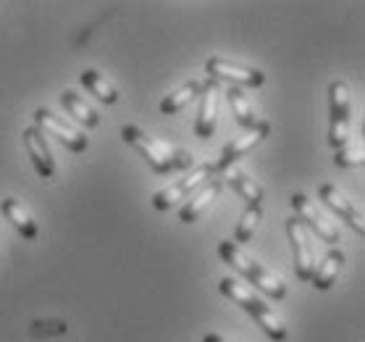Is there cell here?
Returning a JSON list of instances; mask_svg holds the SVG:
<instances>
[{
	"label": "cell",
	"instance_id": "6da1fadb",
	"mask_svg": "<svg viewBox=\"0 0 365 342\" xmlns=\"http://www.w3.org/2000/svg\"><path fill=\"white\" fill-rule=\"evenodd\" d=\"M218 253H221V258H224L229 266L237 268L242 276H247L250 282L255 284L260 292H266L268 298H274V301L287 298V284H284L282 276L274 274V271L266 268L263 263H257L255 258H250L237 242H232V240L221 242V245H218Z\"/></svg>",
	"mask_w": 365,
	"mask_h": 342
},
{
	"label": "cell",
	"instance_id": "7a4b0ae2",
	"mask_svg": "<svg viewBox=\"0 0 365 342\" xmlns=\"http://www.w3.org/2000/svg\"><path fill=\"white\" fill-rule=\"evenodd\" d=\"M218 287H221V292H224L229 301H234L237 306H242V308L247 311L250 316L257 321V326H260L271 340H276V342L287 340V326H284V321L276 316L274 308L266 306V301H260L250 287H245V284L237 282V279H232V276L221 279Z\"/></svg>",
	"mask_w": 365,
	"mask_h": 342
},
{
	"label": "cell",
	"instance_id": "3957f363",
	"mask_svg": "<svg viewBox=\"0 0 365 342\" xmlns=\"http://www.w3.org/2000/svg\"><path fill=\"white\" fill-rule=\"evenodd\" d=\"M121 137H124V142L134 145V148L142 153V159L153 166L155 174L174 171V148H171V145L155 140V137H150L145 129H140V126H134V124H126L124 129H121Z\"/></svg>",
	"mask_w": 365,
	"mask_h": 342
},
{
	"label": "cell",
	"instance_id": "277c9868",
	"mask_svg": "<svg viewBox=\"0 0 365 342\" xmlns=\"http://www.w3.org/2000/svg\"><path fill=\"white\" fill-rule=\"evenodd\" d=\"M329 103H331L329 142H331L334 151H339L349 140V106H352V98H349L347 82H341V79L331 82V87H329Z\"/></svg>",
	"mask_w": 365,
	"mask_h": 342
},
{
	"label": "cell",
	"instance_id": "5b68a950",
	"mask_svg": "<svg viewBox=\"0 0 365 342\" xmlns=\"http://www.w3.org/2000/svg\"><path fill=\"white\" fill-rule=\"evenodd\" d=\"M289 203H292V208H294V218H299V221L305 224V229H313V232L324 242H329V245H336V242H339V229H336V224L326 216L324 211L318 208L316 201H310L307 195L297 192V195H292Z\"/></svg>",
	"mask_w": 365,
	"mask_h": 342
},
{
	"label": "cell",
	"instance_id": "8992f818",
	"mask_svg": "<svg viewBox=\"0 0 365 342\" xmlns=\"http://www.w3.org/2000/svg\"><path fill=\"white\" fill-rule=\"evenodd\" d=\"M210 174H213V166H207V164L205 166L192 169L187 176L176 179L174 184H168V187H163V190L155 192V195H153V206H155L158 211H168L179 201H187V195H195V192H197L200 187L210 179Z\"/></svg>",
	"mask_w": 365,
	"mask_h": 342
},
{
	"label": "cell",
	"instance_id": "52a82bcc",
	"mask_svg": "<svg viewBox=\"0 0 365 342\" xmlns=\"http://www.w3.org/2000/svg\"><path fill=\"white\" fill-rule=\"evenodd\" d=\"M287 234L292 242V261H294V274L299 282H310L313 268H316V253H313V242L307 234L305 224L299 218H289L287 221Z\"/></svg>",
	"mask_w": 365,
	"mask_h": 342
},
{
	"label": "cell",
	"instance_id": "ba28073f",
	"mask_svg": "<svg viewBox=\"0 0 365 342\" xmlns=\"http://www.w3.org/2000/svg\"><path fill=\"white\" fill-rule=\"evenodd\" d=\"M34 121H37L34 126H37L42 134H50V137L61 140L68 148V151L84 153V151H87V145H90L82 129L71 126L68 121H63V119L56 116V114H53V111H48V109H37V111H34Z\"/></svg>",
	"mask_w": 365,
	"mask_h": 342
},
{
	"label": "cell",
	"instance_id": "9c48e42d",
	"mask_svg": "<svg viewBox=\"0 0 365 342\" xmlns=\"http://www.w3.org/2000/svg\"><path fill=\"white\" fill-rule=\"evenodd\" d=\"M205 71L210 79L216 82H232L234 84H245V87H260L266 82V74L260 69H250V66H240V64H229L224 59H210L205 64Z\"/></svg>",
	"mask_w": 365,
	"mask_h": 342
},
{
	"label": "cell",
	"instance_id": "30bf717a",
	"mask_svg": "<svg viewBox=\"0 0 365 342\" xmlns=\"http://www.w3.org/2000/svg\"><path fill=\"white\" fill-rule=\"evenodd\" d=\"M268 132H271V124L268 121H260V124L255 126V129H250V132H245L242 137H234L229 145L224 148V153H221V161H218L216 166H213V171H229V169L237 164L240 159H245L252 148H257L260 142L266 140Z\"/></svg>",
	"mask_w": 365,
	"mask_h": 342
},
{
	"label": "cell",
	"instance_id": "8fae6325",
	"mask_svg": "<svg viewBox=\"0 0 365 342\" xmlns=\"http://www.w3.org/2000/svg\"><path fill=\"white\" fill-rule=\"evenodd\" d=\"M321 201L329 206V208L336 213L339 218H344L352 229H355L360 237L365 234V224H363V211L357 208L355 203L349 201L347 195L336 187V184H321Z\"/></svg>",
	"mask_w": 365,
	"mask_h": 342
},
{
	"label": "cell",
	"instance_id": "7c38bea8",
	"mask_svg": "<svg viewBox=\"0 0 365 342\" xmlns=\"http://www.w3.org/2000/svg\"><path fill=\"white\" fill-rule=\"evenodd\" d=\"M202 103H200V111H197V119H195V134L207 140V137H213L216 132V124H218V82L216 79H205V87H202Z\"/></svg>",
	"mask_w": 365,
	"mask_h": 342
},
{
	"label": "cell",
	"instance_id": "4fadbf2b",
	"mask_svg": "<svg viewBox=\"0 0 365 342\" xmlns=\"http://www.w3.org/2000/svg\"><path fill=\"white\" fill-rule=\"evenodd\" d=\"M21 140H24V148L29 153V159H32L34 169H37V174L45 176V179L56 174V164H53L50 148L48 142H45V134L37 126H26L24 132H21Z\"/></svg>",
	"mask_w": 365,
	"mask_h": 342
},
{
	"label": "cell",
	"instance_id": "5bb4252c",
	"mask_svg": "<svg viewBox=\"0 0 365 342\" xmlns=\"http://www.w3.org/2000/svg\"><path fill=\"white\" fill-rule=\"evenodd\" d=\"M0 208H3V213H6V218H9L11 224H14V229H16L21 237H26V240H34L37 237V221L32 218V213H29V208H26L24 203L16 201V198H6V201L0 203Z\"/></svg>",
	"mask_w": 365,
	"mask_h": 342
},
{
	"label": "cell",
	"instance_id": "9a60e30c",
	"mask_svg": "<svg viewBox=\"0 0 365 342\" xmlns=\"http://www.w3.org/2000/svg\"><path fill=\"white\" fill-rule=\"evenodd\" d=\"M221 187H224L221 182H205V184H202V187H200V190L192 195V201L182 208V221H184V224H192V221H197V218L207 211V206H210V203L218 198Z\"/></svg>",
	"mask_w": 365,
	"mask_h": 342
},
{
	"label": "cell",
	"instance_id": "2e32d148",
	"mask_svg": "<svg viewBox=\"0 0 365 342\" xmlns=\"http://www.w3.org/2000/svg\"><path fill=\"white\" fill-rule=\"evenodd\" d=\"M344 263V253L339 248H331V251L326 253L324 261L313 268V276H310V282L316 290H329L334 282H336V276H339V268Z\"/></svg>",
	"mask_w": 365,
	"mask_h": 342
},
{
	"label": "cell",
	"instance_id": "e0dca14e",
	"mask_svg": "<svg viewBox=\"0 0 365 342\" xmlns=\"http://www.w3.org/2000/svg\"><path fill=\"white\" fill-rule=\"evenodd\" d=\"M229 184H232L234 190L240 192V198L245 203H247L250 208H260V203H263V187L252 179L250 174H245V171H240V169H229Z\"/></svg>",
	"mask_w": 365,
	"mask_h": 342
},
{
	"label": "cell",
	"instance_id": "ac0fdd59",
	"mask_svg": "<svg viewBox=\"0 0 365 342\" xmlns=\"http://www.w3.org/2000/svg\"><path fill=\"white\" fill-rule=\"evenodd\" d=\"M202 87H205V82H200V79H190V82L179 84L174 92H168L166 98H163V103H160V111L163 114H179V111L187 106V103H192L195 98H197L200 92H202Z\"/></svg>",
	"mask_w": 365,
	"mask_h": 342
},
{
	"label": "cell",
	"instance_id": "d6986e66",
	"mask_svg": "<svg viewBox=\"0 0 365 342\" xmlns=\"http://www.w3.org/2000/svg\"><path fill=\"white\" fill-rule=\"evenodd\" d=\"M226 101H229V106H232V114L240 126H245V129H255V126L260 124V119H257L255 109H252V103H250V98L240 90V87H229V90H226Z\"/></svg>",
	"mask_w": 365,
	"mask_h": 342
},
{
	"label": "cell",
	"instance_id": "ffe728a7",
	"mask_svg": "<svg viewBox=\"0 0 365 342\" xmlns=\"http://www.w3.org/2000/svg\"><path fill=\"white\" fill-rule=\"evenodd\" d=\"M61 103H63V109L68 111V116H74L79 124H84V126H98L100 124L98 111L92 109V106L84 101L82 95H76L74 90L63 92V95H61Z\"/></svg>",
	"mask_w": 365,
	"mask_h": 342
},
{
	"label": "cell",
	"instance_id": "44dd1931",
	"mask_svg": "<svg viewBox=\"0 0 365 342\" xmlns=\"http://www.w3.org/2000/svg\"><path fill=\"white\" fill-rule=\"evenodd\" d=\"M82 84L92 92V95H95V98H98V101H103V103H116L118 101V92H116V87H113V82H110L106 74L95 71V69H87V71H84Z\"/></svg>",
	"mask_w": 365,
	"mask_h": 342
},
{
	"label": "cell",
	"instance_id": "7402d4cb",
	"mask_svg": "<svg viewBox=\"0 0 365 342\" xmlns=\"http://www.w3.org/2000/svg\"><path fill=\"white\" fill-rule=\"evenodd\" d=\"M260 216H263V211L260 208H250V206L245 208L240 224H237V232H234V242H237V245L252 240V234H255L257 224H260Z\"/></svg>",
	"mask_w": 365,
	"mask_h": 342
},
{
	"label": "cell",
	"instance_id": "603a6c76",
	"mask_svg": "<svg viewBox=\"0 0 365 342\" xmlns=\"http://www.w3.org/2000/svg\"><path fill=\"white\" fill-rule=\"evenodd\" d=\"M334 164H336V166H344V169L363 166V164H365L363 142H352V145H344V148H339V151L334 153Z\"/></svg>",
	"mask_w": 365,
	"mask_h": 342
},
{
	"label": "cell",
	"instance_id": "cb8c5ba5",
	"mask_svg": "<svg viewBox=\"0 0 365 342\" xmlns=\"http://www.w3.org/2000/svg\"><path fill=\"white\" fill-rule=\"evenodd\" d=\"M192 166H195L192 153L182 151V148H174V169H192Z\"/></svg>",
	"mask_w": 365,
	"mask_h": 342
},
{
	"label": "cell",
	"instance_id": "d4e9b609",
	"mask_svg": "<svg viewBox=\"0 0 365 342\" xmlns=\"http://www.w3.org/2000/svg\"><path fill=\"white\" fill-rule=\"evenodd\" d=\"M202 342H232V340H226V337H221V334H205V340Z\"/></svg>",
	"mask_w": 365,
	"mask_h": 342
}]
</instances>
